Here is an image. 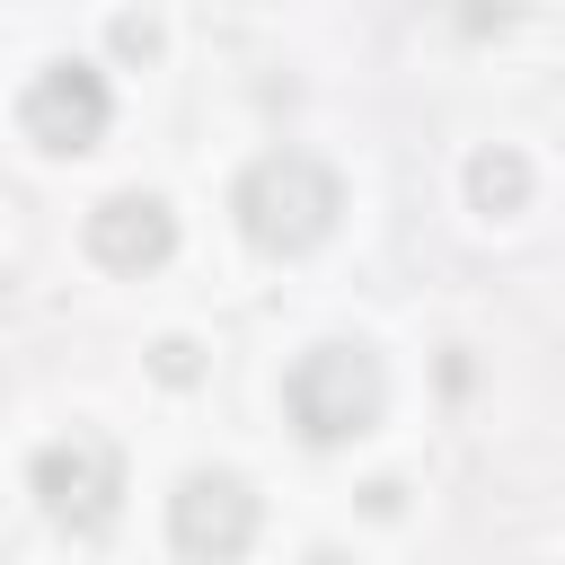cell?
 <instances>
[{"label":"cell","instance_id":"cell-1","mask_svg":"<svg viewBox=\"0 0 565 565\" xmlns=\"http://www.w3.org/2000/svg\"><path fill=\"white\" fill-rule=\"evenodd\" d=\"M230 212H238L247 247H265V256H309V247L335 230L344 185H335V168L309 159V150H265V159H247Z\"/></svg>","mask_w":565,"mask_h":565},{"label":"cell","instance_id":"cell-2","mask_svg":"<svg viewBox=\"0 0 565 565\" xmlns=\"http://www.w3.org/2000/svg\"><path fill=\"white\" fill-rule=\"evenodd\" d=\"M282 406L309 441H362L388 406V371L371 344H309L282 380Z\"/></svg>","mask_w":565,"mask_h":565},{"label":"cell","instance_id":"cell-3","mask_svg":"<svg viewBox=\"0 0 565 565\" xmlns=\"http://www.w3.org/2000/svg\"><path fill=\"white\" fill-rule=\"evenodd\" d=\"M26 486H35L44 521L71 530V539H97V530L124 512V459H115V441H97V433L44 441V450L26 459Z\"/></svg>","mask_w":565,"mask_h":565},{"label":"cell","instance_id":"cell-4","mask_svg":"<svg viewBox=\"0 0 565 565\" xmlns=\"http://www.w3.org/2000/svg\"><path fill=\"white\" fill-rule=\"evenodd\" d=\"M168 539H177V556H194V565L247 556V539H256V486H247L238 468H194V477H177V494H168Z\"/></svg>","mask_w":565,"mask_h":565},{"label":"cell","instance_id":"cell-5","mask_svg":"<svg viewBox=\"0 0 565 565\" xmlns=\"http://www.w3.org/2000/svg\"><path fill=\"white\" fill-rule=\"evenodd\" d=\"M106 115H115V97H106V71H88V62H44L18 97V124L44 150H88L106 132Z\"/></svg>","mask_w":565,"mask_h":565},{"label":"cell","instance_id":"cell-6","mask_svg":"<svg viewBox=\"0 0 565 565\" xmlns=\"http://www.w3.org/2000/svg\"><path fill=\"white\" fill-rule=\"evenodd\" d=\"M88 256L115 265V274H150V265L177 256V212L159 194H106L88 212Z\"/></svg>","mask_w":565,"mask_h":565},{"label":"cell","instance_id":"cell-7","mask_svg":"<svg viewBox=\"0 0 565 565\" xmlns=\"http://www.w3.org/2000/svg\"><path fill=\"white\" fill-rule=\"evenodd\" d=\"M468 203L477 212H521L530 203V159L521 150H477L468 159Z\"/></svg>","mask_w":565,"mask_h":565},{"label":"cell","instance_id":"cell-8","mask_svg":"<svg viewBox=\"0 0 565 565\" xmlns=\"http://www.w3.org/2000/svg\"><path fill=\"white\" fill-rule=\"evenodd\" d=\"M150 371L185 388V380H194V344H185V335H159V344H150Z\"/></svg>","mask_w":565,"mask_h":565},{"label":"cell","instance_id":"cell-9","mask_svg":"<svg viewBox=\"0 0 565 565\" xmlns=\"http://www.w3.org/2000/svg\"><path fill=\"white\" fill-rule=\"evenodd\" d=\"M115 53H159V26L150 18H115Z\"/></svg>","mask_w":565,"mask_h":565}]
</instances>
